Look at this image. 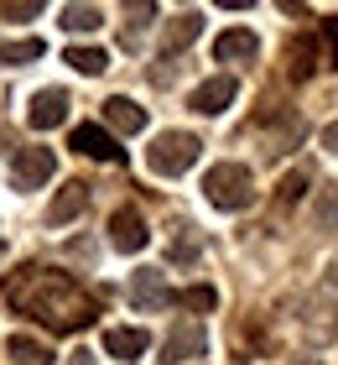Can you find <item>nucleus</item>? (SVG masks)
<instances>
[{
    "label": "nucleus",
    "mask_w": 338,
    "mask_h": 365,
    "mask_svg": "<svg viewBox=\"0 0 338 365\" xmlns=\"http://www.w3.org/2000/svg\"><path fill=\"white\" fill-rule=\"evenodd\" d=\"M63 63L94 78V73H105V68H110V53H105V47H68V58H63Z\"/></svg>",
    "instance_id": "nucleus-16"
},
{
    "label": "nucleus",
    "mask_w": 338,
    "mask_h": 365,
    "mask_svg": "<svg viewBox=\"0 0 338 365\" xmlns=\"http://www.w3.org/2000/svg\"><path fill=\"white\" fill-rule=\"evenodd\" d=\"M172 261L193 267V261H198V240H193V235H172Z\"/></svg>",
    "instance_id": "nucleus-22"
},
{
    "label": "nucleus",
    "mask_w": 338,
    "mask_h": 365,
    "mask_svg": "<svg viewBox=\"0 0 338 365\" xmlns=\"http://www.w3.org/2000/svg\"><path fill=\"white\" fill-rule=\"evenodd\" d=\"M105 125H110V130H125V136H135V130H146V110L135 105V99L115 94V99H105Z\"/></svg>",
    "instance_id": "nucleus-13"
},
{
    "label": "nucleus",
    "mask_w": 338,
    "mask_h": 365,
    "mask_svg": "<svg viewBox=\"0 0 338 365\" xmlns=\"http://www.w3.org/2000/svg\"><path fill=\"white\" fill-rule=\"evenodd\" d=\"M203 193H208L213 209L240 214V209L255 204V178H250V168H240V162H218V168H208V178H203Z\"/></svg>",
    "instance_id": "nucleus-2"
},
{
    "label": "nucleus",
    "mask_w": 338,
    "mask_h": 365,
    "mask_svg": "<svg viewBox=\"0 0 338 365\" xmlns=\"http://www.w3.org/2000/svg\"><path fill=\"white\" fill-rule=\"evenodd\" d=\"M323 146H328V152H338V120H333V125H323Z\"/></svg>",
    "instance_id": "nucleus-26"
},
{
    "label": "nucleus",
    "mask_w": 338,
    "mask_h": 365,
    "mask_svg": "<svg viewBox=\"0 0 338 365\" xmlns=\"http://www.w3.org/2000/svg\"><path fill=\"white\" fill-rule=\"evenodd\" d=\"M68 89H37L31 94V105H26V125L31 130H53V125H63L68 120Z\"/></svg>",
    "instance_id": "nucleus-6"
},
{
    "label": "nucleus",
    "mask_w": 338,
    "mask_h": 365,
    "mask_svg": "<svg viewBox=\"0 0 338 365\" xmlns=\"http://www.w3.org/2000/svg\"><path fill=\"white\" fill-rule=\"evenodd\" d=\"M0 256H6V245H0Z\"/></svg>",
    "instance_id": "nucleus-28"
},
{
    "label": "nucleus",
    "mask_w": 338,
    "mask_h": 365,
    "mask_svg": "<svg viewBox=\"0 0 338 365\" xmlns=\"http://www.w3.org/2000/svg\"><path fill=\"white\" fill-rule=\"evenodd\" d=\"M130 303L135 308H141V313H157V308H167V303H172V287H167V277L162 272H135L130 277Z\"/></svg>",
    "instance_id": "nucleus-8"
},
{
    "label": "nucleus",
    "mask_w": 338,
    "mask_h": 365,
    "mask_svg": "<svg viewBox=\"0 0 338 365\" xmlns=\"http://www.w3.org/2000/svg\"><path fill=\"white\" fill-rule=\"evenodd\" d=\"M53 173H58V157L47 152V146H21V152L11 157V182H16L21 193H26V188H42Z\"/></svg>",
    "instance_id": "nucleus-4"
},
{
    "label": "nucleus",
    "mask_w": 338,
    "mask_h": 365,
    "mask_svg": "<svg viewBox=\"0 0 338 365\" xmlns=\"http://www.w3.org/2000/svg\"><path fill=\"white\" fill-rule=\"evenodd\" d=\"M42 6H37V0H26V6H6V16H16V21H31V16H37Z\"/></svg>",
    "instance_id": "nucleus-25"
},
{
    "label": "nucleus",
    "mask_w": 338,
    "mask_h": 365,
    "mask_svg": "<svg viewBox=\"0 0 338 365\" xmlns=\"http://www.w3.org/2000/svg\"><path fill=\"white\" fill-rule=\"evenodd\" d=\"M105 350L115 360H141L151 350V334L146 329H105Z\"/></svg>",
    "instance_id": "nucleus-15"
},
{
    "label": "nucleus",
    "mask_w": 338,
    "mask_h": 365,
    "mask_svg": "<svg viewBox=\"0 0 338 365\" xmlns=\"http://www.w3.org/2000/svg\"><path fill=\"white\" fill-rule=\"evenodd\" d=\"M6 350H11V360H16V365H47V350H42L37 339H26V334H11Z\"/></svg>",
    "instance_id": "nucleus-19"
},
{
    "label": "nucleus",
    "mask_w": 338,
    "mask_h": 365,
    "mask_svg": "<svg viewBox=\"0 0 338 365\" xmlns=\"http://www.w3.org/2000/svg\"><path fill=\"white\" fill-rule=\"evenodd\" d=\"M255 53H260V37H255V31H245V26L218 31V42H213V58L218 63H250Z\"/></svg>",
    "instance_id": "nucleus-11"
},
{
    "label": "nucleus",
    "mask_w": 338,
    "mask_h": 365,
    "mask_svg": "<svg viewBox=\"0 0 338 365\" xmlns=\"http://www.w3.org/2000/svg\"><path fill=\"white\" fill-rule=\"evenodd\" d=\"M68 141H73V152L99 157V162H120V157H125L120 146H115V136H110L105 125H73V136H68Z\"/></svg>",
    "instance_id": "nucleus-10"
},
{
    "label": "nucleus",
    "mask_w": 338,
    "mask_h": 365,
    "mask_svg": "<svg viewBox=\"0 0 338 365\" xmlns=\"http://www.w3.org/2000/svg\"><path fill=\"white\" fill-rule=\"evenodd\" d=\"M198 152H203L198 136H188V130H162V136L146 146V168L162 173V178H177L198 162Z\"/></svg>",
    "instance_id": "nucleus-3"
},
{
    "label": "nucleus",
    "mask_w": 338,
    "mask_h": 365,
    "mask_svg": "<svg viewBox=\"0 0 338 365\" xmlns=\"http://www.w3.org/2000/svg\"><path fill=\"white\" fill-rule=\"evenodd\" d=\"M68 365H94V350H73V355H68Z\"/></svg>",
    "instance_id": "nucleus-27"
},
{
    "label": "nucleus",
    "mask_w": 338,
    "mask_h": 365,
    "mask_svg": "<svg viewBox=\"0 0 338 365\" xmlns=\"http://www.w3.org/2000/svg\"><path fill=\"white\" fill-rule=\"evenodd\" d=\"M83 209H89V182H68V188H58L53 209H47V225H68V220H78Z\"/></svg>",
    "instance_id": "nucleus-14"
},
{
    "label": "nucleus",
    "mask_w": 338,
    "mask_h": 365,
    "mask_svg": "<svg viewBox=\"0 0 338 365\" xmlns=\"http://www.w3.org/2000/svg\"><path fill=\"white\" fill-rule=\"evenodd\" d=\"M146 240H151V230L141 220V209H115L110 214V245H115V251L135 256V251H146Z\"/></svg>",
    "instance_id": "nucleus-5"
},
{
    "label": "nucleus",
    "mask_w": 338,
    "mask_h": 365,
    "mask_svg": "<svg viewBox=\"0 0 338 365\" xmlns=\"http://www.w3.org/2000/svg\"><path fill=\"white\" fill-rule=\"evenodd\" d=\"M94 26H105L99 6H63V31H94Z\"/></svg>",
    "instance_id": "nucleus-18"
},
{
    "label": "nucleus",
    "mask_w": 338,
    "mask_h": 365,
    "mask_svg": "<svg viewBox=\"0 0 338 365\" xmlns=\"http://www.w3.org/2000/svg\"><path fill=\"white\" fill-rule=\"evenodd\" d=\"M302 188H307V178H302V173H292V178L281 182V204H297V198H302Z\"/></svg>",
    "instance_id": "nucleus-24"
},
{
    "label": "nucleus",
    "mask_w": 338,
    "mask_h": 365,
    "mask_svg": "<svg viewBox=\"0 0 338 365\" xmlns=\"http://www.w3.org/2000/svg\"><path fill=\"white\" fill-rule=\"evenodd\" d=\"M286 58H292V78H307L317 68V37H297L286 47Z\"/></svg>",
    "instance_id": "nucleus-17"
},
{
    "label": "nucleus",
    "mask_w": 338,
    "mask_h": 365,
    "mask_svg": "<svg viewBox=\"0 0 338 365\" xmlns=\"http://www.w3.org/2000/svg\"><path fill=\"white\" fill-rule=\"evenodd\" d=\"M6 297L21 313H31L37 324H47L53 334H73V329H89L99 319V303L78 287L68 272H47V267H21L6 282Z\"/></svg>",
    "instance_id": "nucleus-1"
},
{
    "label": "nucleus",
    "mask_w": 338,
    "mask_h": 365,
    "mask_svg": "<svg viewBox=\"0 0 338 365\" xmlns=\"http://www.w3.org/2000/svg\"><path fill=\"white\" fill-rule=\"evenodd\" d=\"M317 31L328 37V63L338 68V16H323V21H317Z\"/></svg>",
    "instance_id": "nucleus-23"
},
{
    "label": "nucleus",
    "mask_w": 338,
    "mask_h": 365,
    "mask_svg": "<svg viewBox=\"0 0 338 365\" xmlns=\"http://www.w3.org/2000/svg\"><path fill=\"white\" fill-rule=\"evenodd\" d=\"M234 94H240V84H234L229 73H213V78H203V84L193 89V110L198 115H224L234 105Z\"/></svg>",
    "instance_id": "nucleus-7"
},
{
    "label": "nucleus",
    "mask_w": 338,
    "mask_h": 365,
    "mask_svg": "<svg viewBox=\"0 0 338 365\" xmlns=\"http://www.w3.org/2000/svg\"><path fill=\"white\" fill-rule=\"evenodd\" d=\"M198 31H203V16H198V11H182L177 21H167V31H162V53H167V58H177L182 47H193V42H198Z\"/></svg>",
    "instance_id": "nucleus-12"
},
{
    "label": "nucleus",
    "mask_w": 338,
    "mask_h": 365,
    "mask_svg": "<svg viewBox=\"0 0 338 365\" xmlns=\"http://www.w3.org/2000/svg\"><path fill=\"white\" fill-rule=\"evenodd\" d=\"M182 303L198 308V313H208V308L218 303V292H213V287H188V292H182Z\"/></svg>",
    "instance_id": "nucleus-21"
},
{
    "label": "nucleus",
    "mask_w": 338,
    "mask_h": 365,
    "mask_svg": "<svg viewBox=\"0 0 338 365\" xmlns=\"http://www.w3.org/2000/svg\"><path fill=\"white\" fill-rule=\"evenodd\" d=\"M31 58H42V42H37V37H21V42H6V47H0V63H6V68L31 63Z\"/></svg>",
    "instance_id": "nucleus-20"
},
{
    "label": "nucleus",
    "mask_w": 338,
    "mask_h": 365,
    "mask_svg": "<svg viewBox=\"0 0 338 365\" xmlns=\"http://www.w3.org/2000/svg\"><path fill=\"white\" fill-rule=\"evenodd\" d=\"M203 350H208L203 329H198V324H177L172 334H167V344H162V365H182V360H193V355H203Z\"/></svg>",
    "instance_id": "nucleus-9"
}]
</instances>
